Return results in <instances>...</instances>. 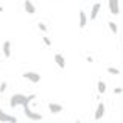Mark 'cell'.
Wrapping results in <instances>:
<instances>
[{
  "instance_id": "6da1fadb",
  "label": "cell",
  "mask_w": 123,
  "mask_h": 123,
  "mask_svg": "<svg viewBox=\"0 0 123 123\" xmlns=\"http://www.w3.org/2000/svg\"><path fill=\"white\" fill-rule=\"evenodd\" d=\"M36 98V95H24V93H14L9 100V106L11 108H17V106H27L30 105L33 100Z\"/></svg>"
},
{
  "instance_id": "7a4b0ae2",
  "label": "cell",
  "mask_w": 123,
  "mask_h": 123,
  "mask_svg": "<svg viewBox=\"0 0 123 123\" xmlns=\"http://www.w3.org/2000/svg\"><path fill=\"white\" fill-rule=\"evenodd\" d=\"M24 112H25V115H27L30 120H33V122H39L44 118V115L39 114V112H34V111H31V108H30V105H27V106H24Z\"/></svg>"
},
{
  "instance_id": "3957f363",
  "label": "cell",
  "mask_w": 123,
  "mask_h": 123,
  "mask_svg": "<svg viewBox=\"0 0 123 123\" xmlns=\"http://www.w3.org/2000/svg\"><path fill=\"white\" fill-rule=\"evenodd\" d=\"M108 5H109V11L114 16H117L120 12V0H108Z\"/></svg>"
},
{
  "instance_id": "277c9868",
  "label": "cell",
  "mask_w": 123,
  "mask_h": 123,
  "mask_svg": "<svg viewBox=\"0 0 123 123\" xmlns=\"http://www.w3.org/2000/svg\"><path fill=\"white\" fill-rule=\"evenodd\" d=\"M0 122L2 123H17V118H16L14 115H9V114H6L5 111L0 109Z\"/></svg>"
},
{
  "instance_id": "5b68a950",
  "label": "cell",
  "mask_w": 123,
  "mask_h": 123,
  "mask_svg": "<svg viewBox=\"0 0 123 123\" xmlns=\"http://www.w3.org/2000/svg\"><path fill=\"white\" fill-rule=\"evenodd\" d=\"M22 76H24V78H27L28 81H31V83H39L41 80H42L41 75H39V73H36V72H25Z\"/></svg>"
},
{
  "instance_id": "8992f818",
  "label": "cell",
  "mask_w": 123,
  "mask_h": 123,
  "mask_svg": "<svg viewBox=\"0 0 123 123\" xmlns=\"http://www.w3.org/2000/svg\"><path fill=\"white\" fill-rule=\"evenodd\" d=\"M100 9H101V3H93L92 9H90V14H89V19H90V20H95V19H97Z\"/></svg>"
},
{
  "instance_id": "52a82bcc",
  "label": "cell",
  "mask_w": 123,
  "mask_h": 123,
  "mask_svg": "<svg viewBox=\"0 0 123 123\" xmlns=\"http://www.w3.org/2000/svg\"><path fill=\"white\" fill-rule=\"evenodd\" d=\"M64 106L59 105V103H50L48 105V111L51 112V114H59V112H62Z\"/></svg>"
},
{
  "instance_id": "ba28073f",
  "label": "cell",
  "mask_w": 123,
  "mask_h": 123,
  "mask_svg": "<svg viewBox=\"0 0 123 123\" xmlns=\"http://www.w3.org/2000/svg\"><path fill=\"white\" fill-rule=\"evenodd\" d=\"M2 53H3V56H5V58H9V56H11V42H9V41H5V42H3V45H2Z\"/></svg>"
},
{
  "instance_id": "9c48e42d",
  "label": "cell",
  "mask_w": 123,
  "mask_h": 123,
  "mask_svg": "<svg viewBox=\"0 0 123 123\" xmlns=\"http://www.w3.org/2000/svg\"><path fill=\"white\" fill-rule=\"evenodd\" d=\"M24 6H25V11H27L28 14H34V12H36V6H34V3L31 2V0H25Z\"/></svg>"
},
{
  "instance_id": "30bf717a",
  "label": "cell",
  "mask_w": 123,
  "mask_h": 123,
  "mask_svg": "<svg viewBox=\"0 0 123 123\" xmlns=\"http://www.w3.org/2000/svg\"><path fill=\"white\" fill-rule=\"evenodd\" d=\"M55 62L58 64V67H59V69H66V59H64V56L61 53H56V55H55Z\"/></svg>"
},
{
  "instance_id": "8fae6325",
  "label": "cell",
  "mask_w": 123,
  "mask_h": 123,
  "mask_svg": "<svg viewBox=\"0 0 123 123\" xmlns=\"http://www.w3.org/2000/svg\"><path fill=\"white\" fill-rule=\"evenodd\" d=\"M105 105L103 103H98V106H97V111H95V120H101V117L105 115Z\"/></svg>"
},
{
  "instance_id": "7c38bea8",
  "label": "cell",
  "mask_w": 123,
  "mask_h": 123,
  "mask_svg": "<svg viewBox=\"0 0 123 123\" xmlns=\"http://www.w3.org/2000/svg\"><path fill=\"white\" fill-rule=\"evenodd\" d=\"M87 25V16L84 11H80V28H84Z\"/></svg>"
},
{
  "instance_id": "4fadbf2b",
  "label": "cell",
  "mask_w": 123,
  "mask_h": 123,
  "mask_svg": "<svg viewBox=\"0 0 123 123\" xmlns=\"http://www.w3.org/2000/svg\"><path fill=\"white\" fill-rule=\"evenodd\" d=\"M108 27L111 28V31H112L114 34H117V33H118V27H117V24H115V22L109 20V22H108Z\"/></svg>"
},
{
  "instance_id": "5bb4252c",
  "label": "cell",
  "mask_w": 123,
  "mask_h": 123,
  "mask_svg": "<svg viewBox=\"0 0 123 123\" xmlns=\"http://www.w3.org/2000/svg\"><path fill=\"white\" fill-rule=\"evenodd\" d=\"M97 89H98L100 93H105L106 92V83L105 81H98L97 83Z\"/></svg>"
},
{
  "instance_id": "9a60e30c",
  "label": "cell",
  "mask_w": 123,
  "mask_h": 123,
  "mask_svg": "<svg viewBox=\"0 0 123 123\" xmlns=\"http://www.w3.org/2000/svg\"><path fill=\"white\" fill-rule=\"evenodd\" d=\"M108 72L111 73V75H118V73H120V70L115 69V67H108Z\"/></svg>"
},
{
  "instance_id": "2e32d148",
  "label": "cell",
  "mask_w": 123,
  "mask_h": 123,
  "mask_svg": "<svg viewBox=\"0 0 123 123\" xmlns=\"http://www.w3.org/2000/svg\"><path fill=\"white\" fill-rule=\"evenodd\" d=\"M37 27H39V30H41V31L47 33V25H45V24H42V22H39V24H37Z\"/></svg>"
},
{
  "instance_id": "e0dca14e",
  "label": "cell",
  "mask_w": 123,
  "mask_h": 123,
  "mask_svg": "<svg viewBox=\"0 0 123 123\" xmlns=\"http://www.w3.org/2000/svg\"><path fill=\"white\" fill-rule=\"evenodd\" d=\"M6 87H8V84L3 81L2 84H0V93H3V92H5V90H6Z\"/></svg>"
},
{
  "instance_id": "ac0fdd59",
  "label": "cell",
  "mask_w": 123,
  "mask_h": 123,
  "mask_svg": "<svg viewBox=\"0 0 123 123\" xmlns=\"http://www.w3.org/2000/svg\"><path fill=\"white\" fill-rule=\"evenodd\" d=\"M44 44L47 45V47H51V41H50V37H47V36H44Z\"/></svg>"
},
{
  "instance_id": "d6986e66",
  "label": "cell",
  "mask_w": 123,
  "mask_h": 123,
  "mask_svg": "<svg viewBox=\"0 0 123 123\" xmlns=\"http://www.w3.org/2000/svg\"><path fill=\"white\" fill-rule=\"evenodd\" d=\"M114 93H123V89H122V87H115V89H114Z\"/></svg>"
},
{
  "instance_id": "ffe728a7",
  "label": "cell",
  "mask_w": 123,
  "mask_h": 123,
  "mask_svg": "<svg viewBox=\"0 0 123 123\" xmlns=\"http://www.w3.org/2000/svg\"><path fill=\"white\" fill-rule=\"evenodd\" d=\"M86 59H87V62H93V58H90V56H87Z\"/></svg>"
},
{
  "instance_id": "44dd1931",
  "label": "cell",
  "mask_w": 123,
  "mask_h": 123,
  "mask_svg": "<svg viewBox=\"0 0 123 123\" xmlns=\"http://www.w3.org/2000/svg\"><path fill=\"white\" fill-rule=\"evenodd\" d=\"M0 53H2V50H0Z\"/></svg>"
}]
</instances>
